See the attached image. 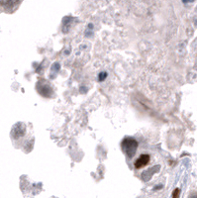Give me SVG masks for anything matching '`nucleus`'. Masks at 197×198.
<instances>
[{
    "label": "nucleus",
    "mask_w": 197,
    "mask_h": 198,
    "mask_svg": "<svg viewBox=\"0 0 197 198\" xmlns=\"http://www.w3.org/2000/svg\"><path fill=\"white\" fill-rule=\"evenodd\" d=\"M149 163H150V156L149 155H142L137 160H136L135 167L137 169H142V167L146 166Z\"/></svg>",
    "instance_id": "obj_2"
},
{
    "label": "nucleus",
    "mask_w": 197,
    "mask_h": 198,
    "mask_svg": "<svg viewBox=\"0 0 197 198\" xmlns=\"http://www.w3.org/2000/svg\"><path fill=\"white\" fill-rule=\"evenodd\" d=\"M121 147H122V150L125 153V155L129 158H132V156H135L136 151H137L138 142L133 138H125L122 144H121Z\"/></svg>",
    "instance_id": "obj_1"
},
{
    "label": "nucleus",
    "mask_w": 197,
    "mask_h": 198,
    "mask_svg": "<svg viewBox=\"0 0 197 198\" xmlns=\"http://www.w3.org/2000/svg\"><path fill=\"white\" fill-rule=\"evenodd\" d=\"M20 1L21 0H1V6L6 10L13 9L20 3Z\"/></svg>",
    "instance_id": "obj_3"
},
{
    "label": "nucleus",
    "mask_w": 197,
    "mask_h": 198,
    "mask_svg": "<svg viewBox=\"0 0 197 198\" xmlns=\"http://www.w3.org/2000/svg\"><path fill=\"white\" fill-rule=\"evenodd\" d=\"M180 195V189L179 188H175L172 192V198H179Z\"/></svg>",
    "instance_id": "obj_4"
},
{
    "label": "nucleus",
    "mask_w": 197,
    "mask_h": 198,
    "mask_svg": "<svg viewBox=\"0 0 197 198\" xmlns=\"http://www.w3.org/2000/svg\"><path fill=\"white\" fill-rule=\"evenodd\" d=\"M190 198H197V196L195 195V196H192V197H190Z\"/></svg>",
    "instance_id": "obj_5"
}]
</instances>
